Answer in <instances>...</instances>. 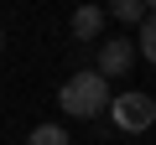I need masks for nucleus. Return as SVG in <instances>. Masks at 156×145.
I'll list each match as a JSON object with an SVG mask.
<instances>
[{"instance_id": "1", "label": "nucleus", "mask_w": 156, "mask_h": 145, "mask_svg": "<svg viewBox=\"0 0 156 145\" xmlns=\"http://www.w3.org/2000/svg\"><path fill=\"white\" fill-rule=\"evenodd\" d=\"M57 104L73 119H94V114L109 109V83L99 78V72H73V78L62 83V93H57Z\"/></svg>"}, {"instance_id": "2", "label": "nucleus", "mask_w": 156, "mask_h": 145, "mask_svg": "<svg viewBox=\"0 0 156 145\" xmlns=\"http://www.w3.org/2000/svg\"><path fill=\"white\" fill-rule=\"evenodd\" d=\"M109 114H115V124H120L125 135H140V130H151V119H156V99H151V93H120V99H109Z\"/></svg>"}, {"instance_id": "3", "label": "nucleus", "mask_w": 156, "mask_h": 145, "mask_svg": "<svg viewBox=\"0 0 156 145\" xmlns=\"http://www.w3.org/2000/svg\"><path fill=\"white\" fill-rule=\"evenodd\" d=\"M130 62H135V42H125V36H120V42H99V67H94V72L109 83V78H125Z\"/></svg>"}, {"instance_id": "4", "label": "nucleus", "mask_w": 156, "mask_h": 145, "mask_svg": "<svg viewBox=\"0 0 156 145\" xmlns=\"http://www.w3.org/2000/svg\"><path fill=\"white\" fill-rule=\"evenodd\" d=\"M99 26H104V11H99V5H83V11H73V36H78V42L99 36Z\"/></svg>"}, {"instance_id": "5", "label": "nucleus", "mask_w": 156, "mask_h": 145, "mask_svg": "<svg viewBox=\"0 0 156 145\" xmlns=\"http://www.w3.org/2000/svg\"><path fill=\"white\" fill-rule=\"evenodd\" d=\"M109 16H115V21H125V26H140V21L151 16V5H140V0H115Z\"/></svg>"}, {"instance_id": "6", "label": "nucleus", "mask_w": 156, "mask_h": 145, "mask_svg": "<svg viewBox=\"0 0 156 145\" xmlns=\"http://www.w3.org/2000/svg\"><path fill=\"white\" fill-rule=\"evenodd\" d=\"M26 145H68V130H62V124H37V130L26 135Z\"/></svg>"}, {"instance_id": "7", "label": "nucleus", "mask_w": 156, "mask_h": 145, "mask_svg": "<svg viewBox=\"0 0 156 145\" xmlns=\"http://www.w3.org/2000/svg\"><path fill=\"white\" fill-rule=\"evenodd\" d=\"M135 47H140V57H146V62H156V11L140 21V36H135Z\"/></svg>"}, {"instance_id": "8", "label": "nucleus", "mask_w": 156, "mask_h": 145, "mask_svg": "<svg viewBox=\"0 0 156 145\" xmlns=\"http://www.w3.org/2000/svg\"><path fill=\"white\" fill-rule=\"evenodd\" d=\"M0 47H5V36H0Z\"/></svg>"}]
</instances>
